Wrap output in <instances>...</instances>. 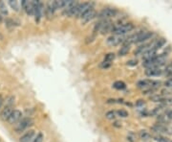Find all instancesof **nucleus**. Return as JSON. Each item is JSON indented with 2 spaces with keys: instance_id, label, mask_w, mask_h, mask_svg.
<instances>
[{
  "instance_id": "1",
  "label": "nucleus",
  "mask_w": 172,
  "mask_h": 142,
  "mask_svg": "<svg viewBox=\"0 0 172 142\" xmlns=\"http://www.w3.org/2000/svg\"><path fill=\"white\" fill-rule=\"evenodd\" d=\"M152 130L154 133H156V135H172V127L168 126V125H164L161 123H157L152 127Z\"/></svg>"
},
{
  "instance_id": "2",
  "label": "nucleus",
  "mask_w": 172,
  "mask_h": 142,
  "mask_svg": "<svg viewBox=\"0 0 172 142\" xmlns=\"http://www.w3.org/2000/svg\"><path fill=\"white\" fill-rule=\"evenodd\" d=\"M133 28H134V26L132 23H125V24L119 25V26L114 27L112 33H114L116 36H123L124 34L133 30Z\"/></svg>"
},
{
  "instance_id": "3",
  "label": "nucleus",
  "mask_w": 172,
  "mask_h": 142,
  "mask_svg": "<svg viewBox=\"0 0 172 142\" xmlns=\"http://www.w3.org/2000/svg\"><path fill=\"white\" fill-rule=\"evenodd\" d=\"M33 124H34V120H33L31 117L22 118V119L18 122V124H17V126H16V133H21V132L25 131L27 128L31 127Z\"/></svg>"
},
{
  "instance_id": "4",
  "label": "nucleus",
  "mask_w": 172,
  "mask_h": 142,
  "mask_svg": "<svg viewBox=\"0 0 172 142\" xmlns=\"http://www.w3.org/2000/svg\"><path fill=\"white\" fill-rule=\"evenodd\" d=\"M117 10L116 9H112V8H106V9H103L102 11H100L99 14H98V17L101 18L103 20L105 19H108L111 17H114L117 15Z\"/></svg>"
},
{
  "instance_id": "5",
  "label": "nucleus",
  "mask_w": 172,
  "mask_h": 142,
  "mask_svg": "<svg viewBox=\"0 0 172 142\" xmlns=\"http://www.w3.org/2000/svg\"><path fill=\"white\" fill-rule=\"evenodd\" d=\"M21 117H22V112L18 110H14L8 119V122L10 124H16L21 120Z\"/></svg>"
},
{
  "instance_id": "6",
  "label": "nucleus",
  "mask_w": 172,
  "mask_h": 142,
  "mask_svg": "<svg viewBox=\"0 0 172 142\" xmlns=\"http://www.w3.org/2000/svg\"><path fill=\"white\" fill-rule=\"evenodd\" d=\"M124 42V38L123 36H111L110 37H108L107 40V43L111 46H115V45H118L120 43H123Z\"/></svg>"
},
{
  "instance_id": "7",
  "label": "nucleus",
  "mask_w": 172,
  "mask_h": 142,
  "mask_svg": "<svg viewBox=\"0 0 172 142\" xmlns=\"http://www.w3.org/2000/svg\"><path fill=\"white\" fill-rule=\"evenodd\" d=\"M96 17V12H95V10L93 9V8H91V9H89L85 14L81 17V20H82V22L83 23H87V22H89L90 20H92L94 17Z\"/></svg>"
},
{
  "instance_id": "8",
  "label": "nucleus",
  "mask_w": 172,
  "mask_h": 142,
  "mask_svg": "<svg viewBox=\"0 0 172 142\" xmlns=\"http://www.w3.org/2000/svg\"><path fill=\"white\" fill-rule=\"evenodd\" d=\"M21 7L25 10V12H27L29 16L34 15V3L33 2L23 0V1H21Z\"/></svg>"
},
{
  "instance_id": "9",
  "label": "nucleus",
  "mask_w": 172,
  "mask_h": 142,
  "mask_svg": "<svg viewBox=\"0 0 172 142\" xmlns=\"http://www.w3.org/2000/svg\"><path fill=\"white\" fill-rule=\"evenodd\" d=\"M35 133L34 130H29L26 134H24L20 139H19V142H32L33 139L35 138Z\"/></svg>"
},
{
  "instance_id": "10",
  "label": "nucleus",
  "mask_w": 172,
  "mask_h": 142,
  "mask_svg": "<svg viewBox=\"0 0 172 142\" xmlns=\"http://www.w3.org/2000/svg\"><path fill=\"white\" fill-rule=\"evenodd\" d=\"M12 107L11 106H5V108L3 109V110L0 113V117H1L2 120H5V121H8L9 117L11 116L12 112Z\"/></svg>"
},
{
  "instance_id": "11",
  "label": "nucleus",
  "mask_w": 172,
  "mask_h": 142,
  "mask_svg": "<svg viewBox=\"0 0 172 142\" xmlns=\"http://www.w3.org/2000/svg\"><path fill=\"white\" fill-rule=\"evenodd\" d=\"M162 74V70L158 67L155 68H147L145 70V75L148 77H154V76H159Z\"/></svg>"
},
{
  "instance_id": "12",
  "label": "nucleus",
  "mask_w": 172,
  "mask_h": 142,
  "mask_svg": "<svg viewBox=\"0 0 172 142\" xmlns=\"http://www.w3.org/2000/svg\"><path fill=\"white\" fill-rule=\"evenodd\" d=\"M152 36H153V34H152L151 32H143V31H142V34H141V36L139 37L137 42H145V41L149 40V38H150Z\"/></svg>"
},
{
  "instance_id": "13",
  "label": "nucleus",
  "mask_w": 172,
  "mask_h": 142,
  "mask_svg": "<svg viewBox=\"0 0 172 142\" xmlns=\"http://www.w3.org/2000/svg\"><path fill=\"white\" fill-rule=\"evenodd\" d=\"M150 44H143V45H141L138 47V49L135 51V55H143L145 52H146L147 50H149Z\"/></svg>"
},
{
  "instance_id": "14",
  "label": "nucleus",
  "mask_w": 172,
  "mask_h": 142,
  "mask_svg": "<svg viewBox=\"0 0 172 142\" xmlns=\"http://www.w3.org/2000/svg\"><path fill=\"white\" fill-rule=\"evenodd\" d=\"M153 139L157 142H172V140L168 139L167 137L165 136H163L162 135H154L153 136Z\"/></svg>"
},
{
  "instance_id": "15",
  "label": "nucleus",
  "mask_w": 172,
  "mask_h": 142,
  "mask_svg": "<svg viewBox=\"0 0 172 142\" xmlns=\"http://www.w3.org/2000/svg\"><path fill=\"white\" fill-rule=\"evenodd\" d=\"M140 137L142 141H147L151 138V135L145 130H142L140 132Z\"/></svg>"
},
{
  "instance_id": "16",
  "label": "nucleus",
  "mask_w": 172,
  "mask_h": 142,
  "mask_svg": "<svg viewBox=\"0 0 172 142\" xmlns=\"http://www.w3.org/2000/svg\"><path fill=\"white\" fill-rule=\"evenodd\" d=\"M165 38H160V40H158V41L156 42V43L154 44V46H153L152 48L155 49V50L157 51L158 49L162 48V47L165 45Z\"/></svg>"
},
{
  "instance_id": "17",
  "label": "nucleus",
  "mask_w": 172,
  "mask_h": 142,
  "mask_svg": "<svg viewBox=\"0 0 172 142\" xmlns=\"http://www.w3.org/2000/svg\"><path fill=\"white\" fill-rule=\"evenodd\" d=\"M129 49H130V45L123 44V46L120 49V51H119V55L120 56H125L129 52Z\"/></svg>"
},
{
  "instance_id": "18",
  "label": "nucleus",
  "mask_w": 172,
  "mask_h": 142,
  "mask_svg": "<svg viewBox=\"0 0 172 142\" xmlns=\"http://www.w3.org/2000/svg\"><path fill=\"white\" fill-rule=\"evenodd\" d=\"M9 5L12 8V10H15L16 12H18L20 9V5L18 1H12V0H11V1H9Z\"/></svg>"
},
{
  "instance_id": "19",
  "label": "nucleus",
  "mask_w": 172,
  "mask_h": 142,
  "mask_svg": "<svg viewBox=\"0 0 172 142\" xmlns=\"http://www.w3.org/2000/svg\"><path fill=\"white\" fill-rule=\"evenodd\" d=\"M116 89H124L125 87H126V86H125V84L123 83V82H122V81H117V82H115V84H114V86H113Z\"/></svg>"
},
{
  "instance_id": "20",
  "label": "nucleus",
  "mask_w": 172,
  "mask_h": 142,
  "mask_svg": "<svg viewBox=\"0 0 172 142\" xmlns=\"http://www.w3.org/2000/svg\"><path fill=\"white\" fill-rule=\"evenodd\" d=\"M0 12H1L2 15H8L7 7H6L5 3L2 2V1H0Z\"/></svg>"
},
{
  "instance_id": "21",
  "label": "nucleus",
  "mask_w": 172,
  "mask_h": 142,
  "mask_svg": "<svg viewBox=\"0 0 172 142\" xmlns=\"http://www.w3.org/2000/svg\"><path fill=\"white\" fill-rule=\"evenodd\" d=\"M116 116H117V113H116V111H114V110H110V111H108V112L106 113V118L109 119V120L115 119Z\"/></svg>"
},
{
  "instance_id": "22",
  "label": "nucleus",
  "mask_w": 172,
  "mask_h": 142,
  "mask_svg": "<svg viewBox=\"0 0 172 142\" xmlns=\"http://www.w3.org/2000/svg\"><path fill=\"white\" fill-rule=\"evenodd\" d=\"M115 59V54L114 53H109V54H107L106 56H105V58H104V61H106V62H110L111 63V61H113V60Z\"/></svg>"
},
{
  "instance_id": "23",
  "label": "nucleus",
  "mask_w": 172,
  "mask_h": 142,
  "mask_svg": "<svg viewBox=\"0 0 172 142\" xmlns=\"http://www.w3.org/2000/svg\"><path fill=\"white\" fill-rule=\"evenodd\" d=\"M116 113H117L118 116H120V117H123V118H125L128 116V112L124 110H120L116 111Z\"/></svg>"
},
{
  "instance_id": "24",
  "label": "nucleus",
  "mask_w": 172,
  "mask_h": 142,
  "mask_svg": "<svg viewBox=\"0 0 172 142\" xmlns=\"http://www.w3.org/2000/svg\"><path fill=\"white\" fill-rule=\"evenodd\" d=\"M42 141H43V135L41 133H39L35 136L32 142H42Z\"/></svg>"
},
{
  "instance_id": "25",
  "label": "nucleus",
  "mask_w": 172,
  "mask_h": 142,
  "mask_svg": "<svg viewBox=\"0 0 172 142\" xmlns=\"http://www.w3.org/2000/svg\"><path fill=\"white\" fill-rule=\"evenodd\" d=\"M162 95H163L164 97L172 95V89H171V88H165V89H163V90H162Z\"/></svg>"
},
{
  "instance_id": "26",
  "label": "nucleus",
  "mask_w": 172,
  "mask_h": 142,
  "mask_svg": "<svg viewBox=\"0 0 172 142\" xmlns=\"http://www.w3.org/2000/svg\"><path fill=\"white\" fill-rule=\"evenodd\" d=\"M137 63H138V61H137L131 60V61H127V66H137Z\"/></svg>"
},
{
  "instance_id": "27",
  "label": "nucleus",
  "mask_w": 172,
  "mask_h": 142,
  "mask_svg": "<svg viewBox=\"0 0 172 142\" xmlns=\"http://www.w3.org/2000/svg\"><path fill=\"white\" fill-rule=\"evenodd\" d=\"M165 113H166V115L168 116V118H169L170 122H172V110H166V111H165Z\"/></svg>"
},
{
  "instance_id": "28",
  "label": "nucleus",
  "mask_w": 172,
  "mask_h": 142,
  "mask_svg": "<svg viewBox=\"0 0 172 142\" xmlns=\"http://www.w3.org/2000/svg\"><path fill=\"white\" fill-rule=\"evenodd\" d=\"M166 72H167V74L172 72V61L170 62V64L167 66V68H166Z\"/></svg>"
},
{
  "instance_id": "29",
  "label": "nucleus",
  "mask_w": 172,
  "mask_h": 142,
  "mask_svg": "<svg viewBox=\"0 0 172 142\" xmlns=\"http://www.w3.org/2000/svg\"><path fill=\"white\" fill-rule=\"evenodd\" d=\"M144 104V102L142 100H139V102L137 103V106H141V105H143Z\"/></svg>"
},
{
  "instance_id": "30",
  "label": "nucleus",
  "mask_w": 172,
  "mask_h": 142,
  "mask_svg": "<svg viewBox=\"0 0 172 142\" xmlns=\"http://www.w3.org/2000/svg\"><path fill=\"white\" fill-rule=\"evenodd\" d=\"M2 105H3V98L1 95H0V108L2 107Z\"/></svg>"
},
{
  "instance_id": "31",
  "label": "nucleus",
  "mask_w": 172,
  "mask_h": 142,
  "mask_svg": "<svg viewBox=\"0 0 172 142\" xmlns=\"http://www.w3.org/2000/svg\"><path fill=\"white\" fill-rule=\"evenodd\" d=\"M2 21V17H1V16H0V22Z\"/></svg>"
}]
</instances>
